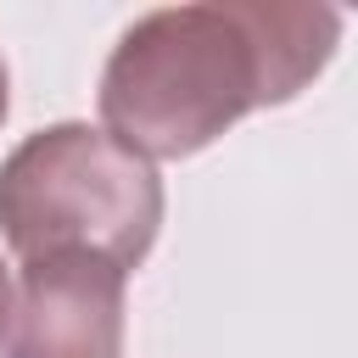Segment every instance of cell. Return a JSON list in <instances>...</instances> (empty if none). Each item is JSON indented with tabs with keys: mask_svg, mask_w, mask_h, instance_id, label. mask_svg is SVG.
I'll return each mask as SVG.
<instances>
[{
	"mask_svg": "<svg viewBox=\"0 0 358 358\" xmlns=\"http://www.w3.org/2000/svg\"><path fill=\"white\" fill-rule=\"evenodd\" d=\"M341 11L313 0H196L134 17L101 67V129L179 162L257 106H285L336 56Z\"/></svg>",
	"mask_w": 358,
	"mask_h": 358,
	"instance_id": "6da1fadb",
	"label": "cell"
},
{
	"mask_svg": "<svg viewBox=\"0 0 358 358\" xmlns=\"http://www.w3.org/2000/svg\"><path fill=\"white\" fill-rule=\"evenodd\" d=\"M162 229V179L106 129L50 123L0 162V235L28 257L84 252L140 268Z\"/></svg>",
	"mask_w": 358,
	"mask_h": 358,
	"instance_id": "7a4b0ae2",
	"label": "cell"
},
{
	"mask_svg": "<svg viewBox=\"0 0 358 358\" xmlns=\"http://www.w3.org/2000/svg\"><path fill=\"white\" fill-rule=\"evenodd\" d=\"M123 268L84 252L28 257L11 285L6 358H123Z\"/></svg>",
	"mask_w": 358,
	"mask_h": 358,
	"instance_id": "3957f363",
	"label": "cell"
},
{
	"mask_svg": "<svg viewBox=\"0 0 358 358\" xmlns=\"http://www.w3.org/2000/svg\"><path fill=\"white\" fill-rule=\"evenodd\" d=\"M6 319H11V268L0 257V347H6Z\"/></svg>",
	"mask_w": 358,
	"mask_h": 358,
	"instance_id": "277c9868",
	"label": "cell"
},
{
	"mask_svg": "<svg viewBox=\"0 0 358 358\" xmlns=\"http://www.w3.org/2000/svg\"><path fill=\"white\" fill-rule=\"evenodd\" d=\"M6 112H11V73H6V62H0V123H6Z\"/></svg>",
	"mask_w": 358,
	"mask_h": 358,
	"instance_id": "5b68a950",
	"label": "cell"
}]
</instances>
